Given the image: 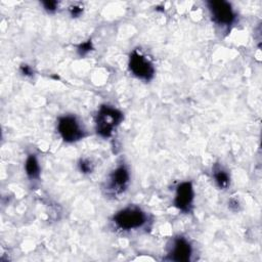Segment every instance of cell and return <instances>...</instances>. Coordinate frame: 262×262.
<instances>
[{
    "label": "cell",
    "instance_id": "cell-1",
    "mask_svg": "<svg viewBox=\"0 0 262 262\" xmlns=\"http://www.w3.org/2000/svg\"><path fill=\"white\" fill-rule=\"evenodd\" d=\"M111 221L115 229L121 232H131L145 228L150 219L147 212L139 206L128 205L117 211Z\"/></svg>",
    "mask_w": 262,
    "mask_h": 262
},
{
    "label": "cell",
    "instance_id": "cell-2",
    "mask_svg": "<svg viewBox=\"0 0 262 262\" xmlns=\"http://www.w3.org/2000/svg\"><path fill=\"white\" fill-rule=\"evenodd\" d=\"M124 120V114L116 106L100 104L94 117V129L101 138H110Z\"/></svg>",
    "mask_w": 262,
    "mask_h": 262
},
{
    "label": "cell",
    "instance_id": "cell-3",
    "mask_svg": "<svg viewBox=\"0 0 262 262\" xmlns=\"http://www.w3.org/2000/svg\"><path fill=\"white\" fill-rule=\"evenodd\" d=\"M56 131L66 143H76L87 135L83 122L74 114L59 116L56 121Z\"/></svg>",
    "mask_w": 262,
    "mask_h": 262
},
{
    "label": "cell",
    "instance_id": "cell-4",
    "mask_svg": "<svg viewBox=\"0 0 262 262\" xmlns=\"http://www.w3.org/2000/svg\"><path fill=\"white\" fill-rule=\"evenodd\" d=\"M130 181L131 175L128 167L125 164H120L110 172L102 188L110 196H120L126 192Z\"/></svg>",
    "mask_w": 262,
    "mask_h": 262
},
{
    "label": "cell",
    "instance_id": "cell-5",
    "mask_svg": "<svg viewBox=\"0 0 262 262\" xmlns=\"http://www.w3.org/2000/svg\"><path fill=\"white\" fill-rule=\"evenodd\" d=\"M129 72L138 80L149 82L154 79L156 68L154 62L140 50L133 49L128 58Z\"/></svg>",
    "mask_w": 262,
    "mask_h": 262
},
{
    "label": "cell",
    "instance_id": "cell-6",
    "mask_svg": "<svg viewBox=\"0 0 262 262\" xmlns=\"http://www.w3.org/2000/svg\"><path fill=\"white\" fill-rule=\"evenodd\" d=\"M207 7L212 21L222 29H230L236 21V12L232 5L224 0L208 1Z\"/></svg>",
    "mask_w": 262,
    "mask_h": 262
},
{
    "label": "cell",
    "instance_id": "cell-7",
    "mask_svg": "<svg viewBox=\"0 0 262 262\" xmlns=\"http://www.w3.org/2000/svg\"><path fill=\"white\" fill-rule=\"evenodd\" d=\"M192 245L189 239L182 235L172 237L167 247V256L165 260L175 262H188L192 256Z\"/></svg>",
    "mask_w": 262,
    "mask_h": 262
},
{
    "label": "cell",
    "instance_id": "cell-8",
    "mask_svg": "<svg viewBox=\"0 0 262 262\" xmlns=\"http://www.w3.org/2000/svg\"><path fill=\"white\" fill-rule=\"evenodd\" d=\"M194 194V188L191 181L180 182L175 189L173 206L182 213H190L193 209Z\"/></svg>",
    "mask_w": 262,
    "mask_h": 262
},
{
    "label": "cell",
    "instance_id": "cell-9",
    "mask_svg": "<svg viewBox=\"0 0 262 262\" xmlns=\"http://www.w3.org/2000/svg\"><path fill=\"white\" fill-rule=\"evenodd\" d=\"M25 173L27 177L33 181L38 180L41 174V166L38 160V157L35 154H29L25 161Z\"/></svg>",
    "mask_w": 262,
    "mask_h": 262
},
{
    "label": "cell",
    "instance_id": "cell-10",
    "mask_svg": "<svg viewBox=\"0 0 262 262\" xmlns=\"http://www.w3.org/2000/svg\"><path fill=\"white\" fill-rule=\"evenodd\" d=\"M212 177L219 189H226L230 185V174L220 164H215L212 167Z\"/></svg>",
    "mask_w": 262,
    "mask_h": 262
},
{
    "label": "cell",
    "instance_id": "cell-11",
    "mask_svg": "<svg viewBox=\"0 0 262 262\" xmlns=\"http://www.w3.org/2000/svg\"><path fill=\"white\" fill-rule=\"evenodd\" d=\"M78 169L82 174H90L94 170V164L89 158H81L78 162Z\"/></svg>",
    "mask_w": 262,
    "mask_h": 262
},
{
    "label": "cell",
    "instance_id": "cell-12",
    "mask_svg": "<svg viewBox=\"0 0 262 262\" xmlns=\"http://www.w3.org/2000/svg\"><path fill=\"white\" fill-rule=\"evenodd\" d=\"M92 50H93V44H92V41L90 39L80 43L77 46V52L80 56H85Z\"/></svg>",
    "mask_w": 262,
    "mask_h": 262
},
{
    "label": "cell",
    "instance_id": "cell-13",
    "mask_svg": "<svg viewBox=\"0 0 262 262\" xmlns=\"http://www.w3.org/2000/svg\"><path fill=\"white\" fill-rule=\"evenodd\" d=\"M41 4H42L44 10L47 11L48 13H54L58 8V2L57 1L47 0V1H42Z\"/></svg>",
    "mask_w": 262,
    "mask_h": 262
},
{
    "label": "cell",
    "instance_id": "cell-14",
    "mask_svg": "<svg viewBox=\"0 0 262 262\" xmlns=\"http://www.w3.org/2000/svg\"><path fill=\"white\" fill-rule=\"evenodd\" d=\"M69 11L71 16L79 17L83 13V6L80 4H73L69 7Z\"/></svg>",
    "mask_w": 262,
    "mask_h": 262
},
{
    "label": "cell",
    "instance_id": "cell-15",
    "mask_svg": "<svg viewBox=\"0 0 262 262\" xmlns=\"http://www.w3.org/2000/svg\"><path fill=\"white\" fill-rule=\"evenodd\" d=\"M19 71H20V73L24 75V76H26V77H32L33 75H34V71H33V69L29 66V64H21L20 67H19Z\"/></svg>",
    "mask_w": 262,
    "mask_h": 262
}]
</instances>
